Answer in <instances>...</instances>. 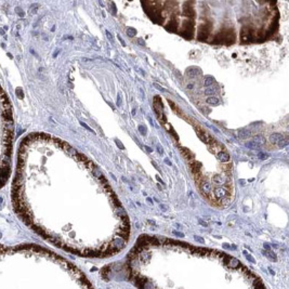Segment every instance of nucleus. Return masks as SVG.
<instances>
[{"mask_svg": "<svg viewBox=\"0 0 289 289\" xmlns=\"http://www.w3.org/2000/svg\"><path fill=\"white\" fill-rule=\"evenodd\" d=\"M180 151H181V153H182V155L185 157L186 159H188V160H193V159H194L193 153L191 152L189 150H187L186 147H180Z\"/></svg>", "mask_w": 289, "mask_h": 289, "instance_id": "nucleus-7", "label": "nucleus"}, {"mask_svg": "<svg viewBox=\"0 0 289 289\" xmlns=\"http://www.w3.org/2000/svg\"><path fill=\"white\" fill-rule=\"evenodd\" d=\"M106 36H107V38H108V39H109L110 41H112V42L114 41V38H113V36H112V34H110V33L108 32V30H106Z\"/></svg>", "mask_w": 289, "mask_h": 289, "instance_id": "nucleus-27", "label": "nucleus"}, {"mask_svg": "<svg viewBox=\"0 0 289 289\" xmlns=\"http://www.w3.org/2000/svg\"><path fill=\"white\" fill-rule=\"evenodd\" d=\"M196 133H197L198 138H199L204 143H206V144H211L213 141H214V139L210 136V134H208L207 132L202 131L201 129L198 128V127H196Z\"/></svg>", "mask_w": 289, "mask_h": 289, "instance_id": "nucleus-1", "label": "nucleus"}, {"mask_svg": "<svg viewBox=\"0 0 289 289\" xmlns=\"http://www.w3.org/2000/svg\"><path fill=\"white\" fill-rule=\"evenodd\" d=\"M173 233H174L175 235H178V236H181V237L183 236V234H182V233H179V232H173Z\"/></svg>", "mask_w": 289, "mask_h": 289, "instance_id": "nucleus-36", "label": "nucleus"}, {"mask_svg": "<svg viewBox=\"0 0 289 289\" xmlns=\"http://www.w3.org/2000/svg\"><path fill=\"white\" fill-rule=\"evenodd\" d=\"M212 181L218 184V185H222L225 182L229 181V175H225V174H214L212 177Z\"/></svg>", "mask_w": 289, "mask_h": 289, "instance_id": "nucleus-3", "label": "nucleus"}, {"mask_svg": "<svg viewBox=\"0 0 289 289\" xmlns=\"http://www.w3.org/2000/svg\"><path fill=\"white\" fill-rule=\"evenodd\" d=\"M188 90H191V89H193L194 88V83H188L187 84V87H186Z\"/></svg>", "mask_w": 289, "mask_h": 289, "instance_id": "nucleus-30", "label": "nucleus"}, {"mask_svg": "<svg viewBox=\"0 0 289 289\" xmlns=\"http://www.w3.org/2000/svg\"><path fill=\"white\" fill-rule=\"evenodd\" d=\"M99 180H100V181H101V182H102L103 184H105V185H106V183H107V181H106V179H105V178H104V177H101V178H100V179H99Z\"/></svg>", "mask_w": 289, "mask_h": 289, "instance_id": "nucleus-29", "label": "nucleus"}, {"mask_svg": "<svg viewBox=\"0 0 289 289\" xmlns=\"http://www.w3.org/2000/svg\"><path fill=\"white\" fill-rule=\"evenodd\" d=\"M116 143H117V144L119 145V149H121V150H124V146H122V144H121V143L119 142V141H118V140H116Z\"/></svg>", "mask_w": 289, "mask_h": 289, "instance_id": "nucleus-31", "label": "nucleus"}, {"mask_svg": "<svg viewBox=\"0 0 289 289\" xmlns=\"http://www.w3.org/2000/svg\"><path fill=\"white\" fill-rule=\"evenodd\" d=\"M132 115H136V109H132Z\"/></svg>", "mask_w": 289, "mask_h": 289, "instance_id": "nucleus-41", "label": "nucleus"}, {"mask_svg": "<svg viewBox=\"0 0 289 289\" xmlns=\"http://www.w3.org/2000/svg\"><path fill=\"white\" fill-rule=\"evenodd\" d=\"M136 34H137V30H136V29H133V28H128V29H127V35H128V36L132 37V36H134Z\"/></svg>", "mask_w": 289, "mask_h": 289, "instance_id": "nucleus-21", "label": "nucleus"}, {"mask_svg": "<svg viewBox=\"0 0 289 289\" xmlns=\"http://www.w3.org/2000/svg\"><path fill=\"white\" fill-rule=\"evenodd\" d=\"M177 26H178V22L174 20V18H172V20L168 23V25H167V28L168 30H170V32H174V30L177 29Z\"/></svg>", "mask_w": 289, "mask_h": 289, "instance_id": "nucleus-11", "label": "nucleus"}, {"mask_svg": "<svg viewBox=\"0 0 289 289\" xmlns=\"http://www.w3.org/2000/svg\"><path fill=\"white\" fill-rule=\"evenodd\" d=\"M189 168H191V170H192V172L195 174V175H197V174H199L200 173V168H201V165H200V163H197V161H191L189 163Z\"/></svg>", "mask_w": 289, "mask_h": 289, "instance_id": "nucleus-5", "label": "nucleus"}, {"mask_svg": "<svg viewBox=\"0 0 289 289\" xmlns=\"http://www.w3.org/2000/svg\"><path fill=\"white\" fill-rule=\"evenodd\" d=\"M206 102H207V104H210V105H217V104H219V100L217 97H208Z\"/></svg>", "mask_w": 289, "mask_h": 289, "instance_id": "nucleus-18", "label": "nucleus"}, {"mask_svg": "<svg viewBox=\"0 0 289 289\" xmlns=\"http://www.w3.org/2000/svg\"><path fill=\"white\" fill-rule=\"evenodd\" d=\"M92 173H93V175H94V177H96L97 179H100L101 177H103L102 172H101V171H100L99 169H97V168H94L93 170H92Z\"/></svg>", "mask_w": 289, "mask_h": 289, "instance_id": "nucleus-20", "label": "nucleus"}, {"mask_svg": "<svg viewBox=\"0 0 289 289\" xmlns=\"http://www.w3.org/2000/svg\"><path fill=\"white\" fill-rule=\"evenodd\" d=\"M217 199H229V191L225 187H217L213 191Z\"/></svg>", "mask_w": 289, "mask_h": 289, "instance_id": "nucleus-2", "label": "nucleus"}, {"mask_svg": "<svg viewBox=\"0 0 289 289\" xmlns=\"http://www.w3.org/2000/svg\"><path fill=\"white\" fill-rule=\"evenodd\" d=\"M118 39H119V41L121 42V45H122V46H126V44H125V41H124V40H122V39H121V37H120V36H118Z\"/></svg>", "mask_w": 289, "mask_h": 289, "instance_id": "nucleus-33", "label": "nucleus"}, {"mask_svg": "<svg viewBox=\"0 0 289 289\" xmlns=\"http://www.w3.org/2000/svg\"><path fill=\"white\" fill-rule=\"evenodd\" d=\"M244 255H245L246 257H247V259H248V260H250L251 262H255V259H253V258H252V257H251L250 255H248L247 252H246V251H244Z\"/></svg>", "mask_w": 289, "mask_h": 289, "instance_id": "nucleus-25", "label": "nucleus"}, {"mask_svg": "<svg viewBox=\"0 0 289 289\" xmlns=\"http://www.w3.org/2000/svg\"><path fill=\"white\" fill-rule=\"evenodd\" d=\"M157 151H158V152H160V153H163V150H161V146H157Z\"/></svg>", "mask_w": 289, "mask_h": 289, "instance_id": "nucleus-37", "label": "nucleus"}, {"mask_svg": "<svg viewBox=\"0 0 289 289\" xmlns=\"http://www.w3.org/2000/svg\"><path fill=\"white\" fill-rule=\"evenodd\" d=\"M154 87H155L157 90H159V91H161V92H166V89H164L161 86H159V84H157V83H154Z\"/></svg>", "mask_w": 289, "mask_h": 289, "instance_id": "nucleus-24", "label": "nucleus"}, {"mask_svg": "<svg viewBox=\"0 0 289 289\" xmlns=\"http://www.w3.org/2000/svg\"><path fill=\"white\" fill-rule=\"evenodd\" d=\"M183 14L186 15L188 17L192 18L194 15H195V12L192 10V8H184V11H183Z\"/></svg>", "mask_w": 289, "mask_h": 289, "instance_id": "nucleus-13", "label": "nucleus"}, {"mask_svg": "<svg viewBox=\"0 0 289 289\" xmlns=\"http://www.w3.org/2000/svg\"><path fill=\"white\" fill-rule=\"evenodd\" d=\"M139 130H140L141 133L143 134V136H145V134H146V128L144 126H139Z\"/></svg>", "mask_w": 289, "mask_h": 289, "instance_id": "nucleus-22", "label": "nucleus"}, {"mask_svg": "<svg viewBox=\"0 0 289 289\" xmlns=\"http://www.w3.org/2000/svg\"><path fill=\"white\" fill-rule=\"evenodd\" d=\"M214 93H216V89H214L213 87H209V88H207V90L205 91V94H206V95H213Z\"/></svg>", "mask_w": 289, "mask_h": 289, "instance_id": "nucleus-19", "label": "nucleus"}, {"mask_svg": "<svg viewBox=\"0 0 289 289\" xmlns=\"http://www.w3.org/2000/svg\"><path fill=\"white\" fill-rule=\"evenodd\" d=\"M241 37H242V42H251L252 41V34H251V32L248 33V28L244 27L242 29Z\"/></svg>", "mask_w": 289, "mask_h": 289, "instance_id": "nucleus-4", "label": "nucleus"}, {"mask_svg": "<svg viewBox=\"0 0 289 289\" xmlns=\"http://www.w3.org/2000/svg\"><path fill=\"white\" fill-rule=\"evenodd\" d=\"M281 139H283V134H280V133H272L271 136H270V142L273 143V144H276V143H278Z\"/></svg>", "mask_w": 289, "mask_h": 289, "instance_id": "nucleus-8", "label": "nucleus"}, {"mask_svg": "<svg viewBox=\"0 0 289 289\" xmlns=\"http://www.w3.org/2000/svg\"><path fill=\"white\" fill-rule=\"evenodd\" d=\"M145 147H146V150H147V151H149V152H152V151H153L152 149H150V147H149V146H145Z\"/></svg>", "mask_w": 289, "mask_h": 289, "instance_id": "nucleus-40", "label": "nucleus"}, {"mask_svg": "<svg viewBox=\"0 0 289 289\" xmlns=\"http://www.w3.org/2000/svg\"><path fill=\"white\" fill-rule=\"evenodd\" d=\"M146 199H147V202H150V204H153V201H152L151 198H146Z\"/></svg>", "mask_w": 289, "mask_h": 289, "instance_id": "nucleus-39", "label": "nucleus"}, {"mask_svg": "<svg viewBox=\"0 0 289 289\" xmlns=\"http://www.w3.org/2000/svg\"><path fill=\"white\" fill-rule=\"evenodd\" d=\"M198 185L201 189V193H204L206 196H208V194L210 193V191H211V184L209 182L205 181V182H201V184H198Z\"/></svg>", "mask_w": 289, "mask_h": 289, "instance_id": "nucleus-6", "label": "nucleus"}, {"mask_svg": "<svg viewBox=\"0 0 289 289\" xmlns=\"http://www.w3.org/2000/svg\"><path fill=\"white\" fill-rule=\"evenodd\" d=\"M138 41H139V45H141V46H144V45H145V44H144V40H143V39H139Z\"/></svg>", "mask_w": 289, "mask_h": 289, "instance_id": "nucleus-34", "label": "nucleus"}, {"mask_svg": "<svg viewBox=\"0 0 289 289\" xmlns=\"http://www.w3.org/2000/svg\"><path fill=\"white\" fill-rule=\"evenodd\" d=\"M121 105V96H120V94H118V96H117V106H120Z\"/></svg>", "mask_w": 289, "mask_h": 289, "instance_id": "nucleus-28", "label": "nucleus"}, {"mask_svg": "<svg viewBox=\"0 0 289 289\" xmlns=\"http://www.w3.org/2000/svg\"><path fill=\"white\" fill-rule=\"evenodd\" d=\"M237 136L239 139H247L251 136V132L249 130H241L237 133Z\"/></svg>", "mask_w": 289, "mask_h": 289, "instance_id": "nucleus-12", "label": "nucleus"}, {"mask_svg": "<svg viewBox=\"0 0 289 289\" xmlns=\"http://www.w3.org/2000/svg\"><path fill=\"white\" fill-rule=\"evenodd\" d=\"M288 144H289V140H288L287 138H285V139L283 138V139H281V140L279 141V142L277 143V145H278V147H279V149H283V147L287 146Z\"/></svg>", "mask_w": 289, "mask_h": 289, "instance_id": "nucleus-16", "label": "nucleus"}, {"mask_svg": "<svg viewBox=\"0 0 289 289\" xmlns=\"http://www.w3.org/2000/svg\"><path fill=\"white\" fill-rule=\"evenodd\" d=\"M165 163H166V164H168V166H172V164H171V161L169 160V159H168V158H165Z\"/></svg>", "mask_w": 289, "mask_h": 289, "instance_id": "nucleus-32", "label": "nucleus"}, {"mask_svg": "<svg viewBox=\"0 0 289 289\" xmlns=\"http://www.w3.org/2000/svg\"><path fill=\"white\" fill-rule=\"evenodd\" d=\"M80 124H81V126H83V127H84L86 129H87V130H89L90 132H92V133H95V132H94L93 130H92V129H91L90 127H88V126H87V125H86V124H83V122H80Z\"/></svg>", "mask_w": 289, "mask_h": 289, "instance_id": "nucleus-26", "label": "nucleus"}, {"mask_svg": "<svg viewBox=\"0 0 289 289\" xmlns=\"http://www.w3.org/2000/svg\"><path fill=\"white\" fill-rule=\"evenodd\" d=\"M246 147H248V149H250V150H259L260 146L252 141V142H247V143H246Z\"/></svg>", "mask_w": 289, "mask_h": 289, "instance_id": "nucleus-17", "label": "nucleus"}, {"mask_svg": "<svg viewBox=\"0 0 289 289\" xmlns=\"http://www.w3.org/2000/svg\"><path fill=\"white\" fill-rule=\"evenodd\" d=\"M160 209H161L163 211H166V210H167V209H166V206H165V205H160Z\"/></svg>", "mask_w": 289, "mask_h": 289, "instance_id": "nucleus-35", "label": "nucleus"}, {"mask_svg": "<svg viewBox=\"0 0 289 289\" xmlns=\"http://www.w3.org/2000/svg\"><path fill=\"white\" fill-rule=\"evenodd\" d=\"M200 74V71L197 67H191V68L187 69V75L189 77H195V76H198Z\"/></svg>", "mask_w": 289, "mask_h": 289, "instance_id": "nucleus-10", "label": "nucleus"}, {"mask_svg": "<svg viewBox=\"0 0 289 289\" xmlns=\"http://www.w3.org/2000/svg\"><path fill=\"white\" fill-rule=\"evenodd\" d=\"M156 179H157V180H158L159 182H160V183H163V184H164V182L161 181V179H159V177H158V175H156Z\"/></svg>", "mask_w": 289, "mask_h": 289, "instance_id": "nucleus-38", "label": "nucleus"}, {"mask_svg": "<svg viewBox=\"0 0 289 289\" xmlns=\"http://www.w3.org/2000/svg\"><path fill=\"white\" fill-rule=\"evenodd\" d=\"M253 142L257 143L258 145L260 146V145H262V144L265 143V140H264V138L261 137V136H256V137L253 138Z\"/></svg>", "mask_w": 289, "mask_h": 289, "instance_id": "nucleus-15", "label": "nucleus"}, {"mask_svg": "<svg viewBox=\"0 0 289 289\" xmlns=\"http://www.w3.org/2000/svg\"><path fill=\"white\" fill-rule=\"evenodd\" d=\"M214 82V78L213 77H211V76H208V77H206L205 78V81H204V86L205 87H210V86Z\"/></svg>", "mask_w": 289, "mask_h": 289, "instance_id": "nucleus-14", "label": "nucleus"}, {"mask_svg": "<svg viewBox=\"0 0 289 289\" xmlns=\"http://www.w3.org/2000/svg\"><path fill=\"white\" fill-rule=\"evenodd\" d=\"M258 157H259L260 159H262V160H264V159H267V155L266 154H264V153H259V155H258Z\"/></svg>", "mask_w": 289, "mask_h": 289, "instance_id": "nucleus-23", "label": "nucleus"}, {"mask_svg": "<svg viewBox=\"0 0 289 289\" xmlns=\"http://www.w3.org/2000/svg\"><path fill=\"white\" fill-rule=\"evenodd\" d=\"M218 159L221 163H227L230 160V155L225 152H219L218 153Z\"/></svg>", "mask_w": 289, "mask_h": 289, "instance_id": "nucleus-9", "label": "nucleus"}]
</instances>
